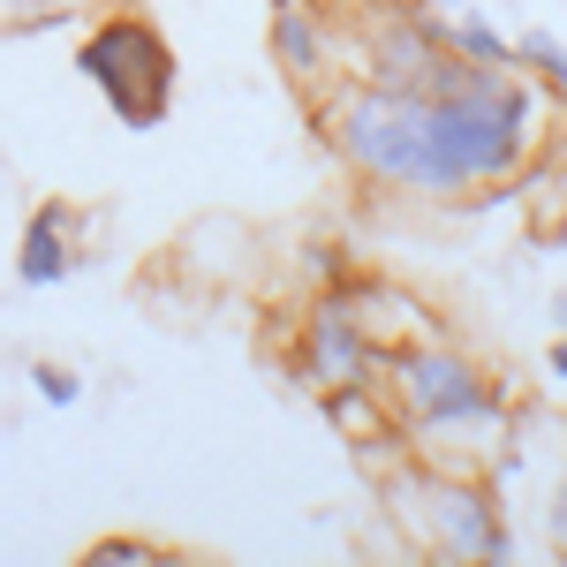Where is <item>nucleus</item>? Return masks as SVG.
<instances>
[{
    "mask_svg": "<svg viewBox=\"0 0 567 567\" xmlns=\"http://www.w3.org/2000/svg\"><path fill=\"white\" fill-rule=\"evenodd\" d=\"M371 333L355 326V310L341 288H310L303 318H296V341H288V379L303 393L326 386H363L371 379Z\"/></svg>",
    "mask_w": 567,
    "mask_h": 567,
    "instance_id": "4",
    "label": "nucleus"
},
{
    "mask_svg": "<svg viewBox=\"0 0 567 567\" xmlns=\"http://www.w3.org/2000/svg\"><path fill=\"white\" fill-rule=\"evenodd\" d=\"M424 8H462V0H424Z\"/></svg>",
    "mask_w": 567,
    "mask_h": 567,
    "instance_id": "18",
    "label": "nucleus"
},
{
    "mask_svg": "<svg viewBox=\"0 0 567 567\" xmlns=\"http://www.w3.org/2000/svg\"><path fill=\"white\" fill-rule=\"evenodd\" d=\"M515 69L537 76V91H545L553 106H567V45L553 39V31H523V39H515Z\"/></svg>",
    "mask_w": 567,
    "mask_h": 567,
    "instance_id": "11",
    "label": "nucleus"
},
{
    "mask_svg": "<svg viewBox=\"0 0 567 567\" xmlns=\"http://www.w3.org/2000/svg\"><path fill=\"white\" fill-rule=\"evenodd\" d=\"M91 567H152V560H182V553H167L159 537H136V529H114V537H91L84 545Z\"/></svg>",
    "mask_w": 567,
    "mask_h": 567,
    "instance_id": "12",
    "label": "nucleus"
},
{
    "mask_svg": "<svg viewBox=\"0 0 567 567\" xmlns=\"http://www.w3.org/2000/svg\"><path fill=\"white\" fill-rule=\"evenodd\" d=\"M545 371H553V379H567V333L553 341V355H545Z\"/></svg>",
    "mask_w": 567,
    "mask_h": 567,
    "instance_id": "16",
    "label": "nucleus"
},
{
    "mask_svg": "<svg viewBox=\"0 0 567 567\" xmlns=\"http://www.w3.org/2000/svg\"><path fill=\"white\" fill-rule=\"evenodd\" d=\"M0 189H8V159H0Z\"/></svg>",
    "mask_w": 567,
    "mask_h": 567,
    "instance_id": "19",
    "label": "nucleus"
},
{
    "mask_svg": "<svg viewBox=\"0 0 567 567\" xmlns=\"http://www.w3.org/2000/svg\"><path fill=\"white\" fill-rule=\"evenodd\" d=\"M553 326H560V333H567V288H560V296H553Z\"/></svg>",
    "mask_w": 567,
    "mask_h": 567,
    "instance_id": "17",
    "label": "nucleus"
},
{
    "mask_svg": "<svg viewBox=\"0 0 567 567\" xmlns=\"http://www.w3.org/2000/svg\"><path fill=\"white\" fill-rule=\"evenodd\" d=\"M326 152L379 197H470L492 182H515L545 152L553 106L537 76L507 69L499 84L462 91V99H424L371 76H333L303 99Z\"/></svg>",
    "mask_w": 567,
    "mask_h": 567,
    "instance_id": "1",
    "label": "nucleus"
},
{
    "mask_svg": "<svg viewBox=\"0 0 567 567\" xmlns=\"http://www.w3.org/2000/svg\"><path fill=\"white\" fill-rule=\"evenodd\" d=\"M446 53H462V61H484V69H515V39H507V31H499L484 8H470V0L446 16Z\"/></svg>",
    "mask_w": 567,
    "mask_h": 567,
    "instance_id": "10",
    "label": "nucleus"
},
{
    "mask_svg": "<svg viewBox=\"0 0 567 567\" xmlns=\"http://www.w3.org/2000/svg\"><path fill=\"white\" fill-rule=\"evenodd\" d=\"M31 386H39L45 409H76V401H84V379H76L69 363H31Z\"/></svg>",
    "mask_w": 567,
    "mask_h": 567,
    "instance_id": "14",
    "label": "nucleus"
},
{
    "mask_svg": "<svg viewBox=\"0 0 567 567\" xmlns=\"http://www.w3.org/2000/svg\"><path fill=\"white\" fill-rule=\"evenodd\" d=\"M355 272V250H341V243H310L303 250V280L310 288H341Z\"/></svg>",
    "mask_w": 567,
    "mask_h": 567,
    "instance_id": "13",
    "label": "nucleus"
},
{
    "mask_svg": "<svg viewBox=\"0 0 567 567\" xmlns=\"http://www.w3.org/2000/svg\"><path fill=\"white\" fill-rule=\"evenodd\" d=\"M175 265L189 280H205V288H213V280L227 288V280H243V272L258 265V235H250V219H235V213H205V219L182 227Z\"/></svg>",
    "mask_w": 567,
    "mask_h": 567,
    "instance_id": "8",
    "label": "nucleus"
},
{
    "mask_svg": "<svg viewBox=\"0 0 567 567\" xmlns=\"http://www.w3.org/2000/svg\"><path fill=\"white\" fill-rule=\"evenodd\" d=\"M76 76L114 106L122 130H159L167 106H175V45H167V31H159L152 16L114 8V16H99L84 31Z\"/></svg>",
    "mask_w": 567,
    "mask_h": 567,
    "instance_id": "3",
    "label": "nucleus"
},
{
    "mask_svg": "<svg viewBox=\"0 0 567 567\" xmlns=\"http://www.w3.org/2000/svg\"><path fill=\"white\" fill-rule=\"evenodd\" d=\"M341 296H349L355 326L371 333V349H393V341H439V333H454L446 318H439L416 288H401L386 272H371V265H355L349 280H341Z\"/></svg>",
    "mask_w": 567,
    "mask_h": 567,
    "instance_id": "5",
    "label": "nucleus"
},
{
    "mask_svg": "<svg viewBox=\"0 0 567 567\" xmlns=\"http://www.w3.org/2000/svg\"><path fill=\"white\" fill-rule=\"evenodd\" d=\"M379 499L393 515V545L416 560H515V523L499 507L492 477H462V470H424L416 454L379 477Z\"/></svg>",
    "mask_w": 567,
    "mask_h": 567,
    "instance_id": "2",
    "label": "nucleus"
},
{
    "mask_svg": "<svg viewBox=\"0 0 567 567\" xmlns=\"http://www.w3.org/2000/svg\"><path fill=\"white\" fill-rule=\"evenodd\" d=\"M76 205H61V197H45L39 213L23 219V235H16V280L23 288H61L69 272H84V250H76Z\"/></svg>",
    "mask_w": 567,
    "mask_h": 567,
    "instance_id": "7",
    "label": "nucleus"
},
{
    "mask_svg": "<svg viewBox=\"0 0 567 567\" xmlns=\"http://www.w3.org/2000/svg\"><path fill=\"white\" fill-rule=\"evenodd\" d=\"M69 8H76V0H69Z\"/></svg>",
    "mask_w": 567,
    "mask_h": 567,
    "instance_id": "20",
    "label": "nucleus"
},
{
    "mask_svg": "<svg viewBox=\"0 0 567 567\" xmlns=\"http://www.w3.org/2000/svg\"><path fill=\"white\" fill-rule=\"evenodd\" d=\"M272 61L303 99L333 84V16L318 0H272Z\"/></svg>",
    "mask_w": 567,
    "mask_h": 567,
    "instance_id": "6",
    "label": "nucleus"
},
{
    "mask_svg": "<svg viewBox=\"0 0 567 567\" xmlns=\"http://www.w3.org/2000/svg\"><path fill=\"white\" fill-rule=\"evenodd\" d=\"M318 409H326V424L341 439H371V432H393V409H386V393L371 386H326L318 393Z\"/></svg>",
    "mask_w": 567,
    "mask_h": 567,
    "instance_id": "9",
    "label": "nucleus"
},
{
    "mask_svg": "<svg viewBox=\"0 0 567 567\" xmlns=\"http://www.w3.org/2000/svg\"><path fill=\"white\" fill-rule=\"evenodd\" d=\"M545 537H553V553L567 560V477L553 484V499H545Z\"/></svg>",
    "mask_w": 567,
    "mask_h": 567,
    "instance_id": "15",
    "label": "nucleus"
}]
</instances>
